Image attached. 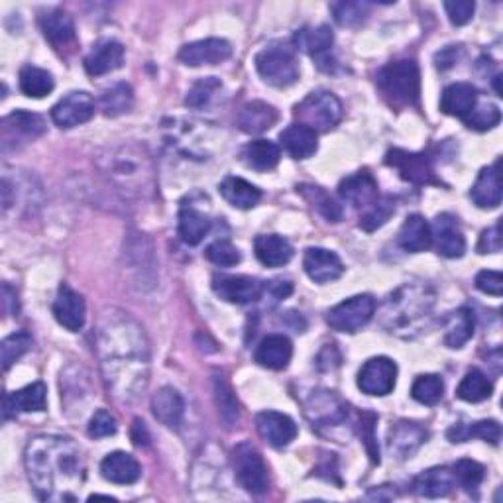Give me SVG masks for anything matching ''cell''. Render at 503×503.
I'll use <instances>...</instances> for the list:
<instances>
[{
	"mask_svg": "<svg viewBox=\"0 0 503 503\" xmlns=\"http://www.w3.org/2000/svg\"><path fill=\"white\" fill-rule=\"evenodd\" d=\"M97 352L107 388L116 402H136L150 380V348L144 329L121 309H107L99 319Z\"/></svg>",
	"mask_w": 503,
	"mask_h": 503,
	"instance_id": "cell-1",
	"label": "cell"
},
{
	"mask_svg": "<svg viewBox=\"0 0 503 503\" xmlns=\"http://www.w3.org/2000/svg\"><path fill=\"white\" fill-rule=\"evenodd\" d=\"M26 472L44 501H75L85 482V458L69 436L37 435L24 450Z\"/></svg>",
	"mask_w": 503,
	"mask_h": 503,
	"instance_id": "cell-2",
	"label": "cell"
},
{
	"mask_svg": "<svg viewBox=\"0 0 503 503\" xmlns=\"http://www.w3.org/2000/svg\"><path fill=\"white\" fill-rule=\"evenodd\" d=\"M436 295L427 283H403L382 307V327L393 337L415 339L429 327Z\"/></svg>",
	"mask_w": 503,
	"mask_h": 503,
	"instance_id": "cell-3",
	"label": "cell"
},
{
	"mask_svg": "<svg viewBox=\"0 0 503 503\" xmlns=\"http://www.w3.org/2000/svg\"><path fill=\"white\" fill-rule=\"evenodd\" d=\"M99 165L109 182L128 197H146L153 191V165L146 148L134 144L112 148Z\"/></svg>",
	"mask_w": 503,
	"mask_h": 503,
	"instance_id": "cell-4",
	"label": "cell"
},
{
	"mask_svg": "<svg viewBox=\"0 0 503 503\" xmlns=\"http://www.w3.org/2000/svg\"><path fill=\"white\" fill-rule=\"evenodd\" d=\"M376 81L382 95L393 107L417 105L421 95V73L419 66L413 59H399L388 63L383 69H380Z\"/></svg>",
	"mask_w": 503,
	"mask_h": 503,
	"instance_id": "cell-5",
	"label": "cell"
},
{
	"mask_svg": "<svg viewBox=\"0 0 503 503\" xmlns=\"http://www.w3.org/2000/svg\"><path fill=\"white\" fill-rule=\"evenodd\" d=\"M293 114L299 124L311 128L317 134L329 132L341 122L342 105L339 97L330 91H313L295 107Z\"/></svg>",
	"mask_w": 503,
	"mask_h": 503,
	"instance_id": "cell-6",
	"label": "cell"
},
{
	"mask_svg": "<svg viewBox=\"0 0 503 503\" xmlns=\"http://www.w3.org/2000/svg\"><path fill=\"white\" fill-rule=\"evenodd\" d=\"M256 69L272 87H289L299 79V63L293 49L286 46H269L256 56Z\"/></svg>",
	"mask_w": 503,
	"mask_h": 503,
	"instance_id": "cell-7",
	"label": "cell"
},
{
	"mask_svg": "<svg viewBox=\"0 0 503 503\" xmlns=\"http://www.w3.org/2000/svg\"><path fill=\"white\" fill-rule=\"evenodd\" d=\"M373 315H376V301L372 295H354V298L330 309L327 322L332 330L354 334L362 330Z\"/></svg>",
	"mask_w": 503,
	"mask_h": 503,
	"instance_id": "cell-8",
	"label": "cell"
},
{
	"mask_svg": "<svg viewBox=\"0 0 503 503\" xmlns=\"http://www.w3.org/2000/svg\"><path fill=\"white\" fill-rule=\"evenodd\" d=\"M235 472L240 486L252 496L267 492L269 478L262 455L250 443H242L235 448Z\"/></svg>",
	"mask_w": 503,
	"mask_h": 503,
	"instance_id": "cell-9",
	"label": "cell"
},
{
	"mask_svg": "<svg viewBox=\"0 0 503 503\" xmlns=\"http://www.w3.org/2000/svg\"><path fill=\"white\" fill-rule=\"evenodd\" d=\"M385 163L397 170L402 179L413 185H441L435 175L431 160L424 153L393 148L385 156Z\"/></svg>",
	"mask_w": 503,
	"mask_h": 503,
	"instance_id": "cell-10",
	"label": "cell"
},
{
	"mask_svg": "<svg viewBox=\"0 0 503 503\" xmlns=\"http://www.w3.org/2000/svg\"><path fill=\"white\" fill-rule=\"evenodd\" d=\"M397 380V366L392 358H370L358 373V388L366 395L383 397L393 392Z\"/></svg>",
	"mask_w": 503,
	"mask_h": 503,
	"instance_id": "cell-11",
	"label": "cell"
},
{
	"mask_svg": "<svg viewBox=\"0 0 503 503\" xmlns=\"http://www.w3.org/2000/svg\"><path fill=\"white\" fill-rule=\"evenodd\" d=\"M213 291L226 303L250 305L264 295V283L248 276H216Z\"/></svg>",
	"mask_w": 503,
	"mask_h": 503,
	"instance_id": "cell-12",
	"label": "cell"
},
{
	"mask_svg": "<svg viewBox=\"0 0 503 503\" xmlns=\"http://www.w3.org/2000/svg\"><path fill=\"white\" fill-rule=\"evenodd\" d=\"M95 116V100L85 91H73L63 97L58 105L51 109V121L59 128H75L89 122Z\"/></svg>",
	"mask_w": 503,
	"mask_h": 503,
	"instance_id": "cell-13",
	"label": "cell"
},
{
	"mask_svg": "<svg viewBox=\"0 0 503 503\" xmlns=\"http://www.w3.org/2000/svg\"><path fill=\"white\" fill-rule=\"evenodd\" d=\"M232 56V46L223 37H206V40L193 42L179 51V61L187 68H203V66H218Z\"/></svg>",
	"mask_w": 503,
	"mask_h": 503,
	"instance_id": "cell-14",
	"label": "cell"
},
{
	"mask_svg": "<svg viewBox=\"0 0 503 503\" xmlns=\"http://www.w3.org/2000/svg\"><path fill=\"white\" fill-rule=\"evenodd\" d=\"M256 429L264 441L274 446L283 448L295 441L298 436V424L289 417L278 411H262L256 415Z\"/></svg>",
	"mask_w": 503,
	"mask_h": 503,
	"instance_id": "cell-15",
	"label": "cell"
},
{
	"mask_svg": "<svg viewBox=\"0 0 503 503\" xmlns=\"http://www.w3.org/2000/svg\"><path fill=\"white\" fill-rule=\"evenodd\" d=\"M54 317L63 329L71 332H79L85 327V299L73 288H69L68 283H61L58 289V298L54 301Z\"/></svg>",
	"mask_w": 503,
	"mask_h": 503,
	"instance_id": "cell-16",
	"label": "cell"
},
{
	"mask_svg": "<svg viewBox=\"0 0 503 503\" xmlns=\"http://www.w3.org/2000/svg\"><path fill=\"white\" fill-rule=\"evenodd\" d=\"M433 242L436 244V250L441 256L450 257H462L464 252H466V238H464L462 230L456 223V218L453 215H438L433 223L431 228Z\"/></svg>",
	"mask_w": 503,
	"mask_h": 503,
	"instance_id": "cell-17",
	"label": "cell"
},
{
	"mask_svg": "<svg viewBox=\"0 0 503 503\" xmlns=\"http://www.w3.org/2000/svg\"><path fill=\"white\" fill-rule=\"evenodd\" d=\"M305 274L315 283L337 281L344 274V266L341 257L325 248H309L303 257Z\"/></svg>",
	"mask_w": 503,
	"mask_h": 503,
	"instance_id": "cell-18",
	"label": "cell"
},
{
	"mask_svg": "<svg viewBox=\"0 0 503 503\" xmlns=\"http://www.w3.org/2000/svg\"><path fill=\"white\" fill-rule=\"evenodd\" d=\"M44 132H46V122L40 114L16 110L8 114L3 121V146L6 150L10 141H16L20 138L30 141V140H36L37 136H42Z\"/></svg>",
	"mask_w": 503,
	"mask_h": 503,
	"instance_id": "cell-19",
	"label": "cell"
},
{
	"mask_svg": "<svg viewBox=\"0 0 503 503\" xmlns=\"http://www.w3.org/2000/svg\"><path fill=\"white\" fill-rule=\"evenodd\" d=\"M339 195L346 203L356 206V209H368L380 197L378 182L370 172H358L342 179L339 185Z\"/></svg>",
	"mask_w": 503,
	"mask_h": 503,
	"instance_id": "cell-20",
	"label": "cell"
},
{
	"mask_svg": "<svg viewBox=\"0 0 503 503\" xmlns=\"http://www.w3.org/2000/svg\"><path fill=\"white\" fill-rule=\"evenodd\" d=\"M122 63H124V46L116 40H102L95 44L91 54L85 58V71L91 77H100L121 69Z\"/></svg>",
	"mask_w": 503,
	"mask_h": 503,
	"instance_id": "cell-21",
	"label": "cell"
},
{
	"mask_svg": "<svg viewBox=\"0 0 503 503\" xmlns=\"http://www.w3.org/2000/svg\"><path fill=\"white\" fill-rule=\"evenodd\" d=\"M424 438H427V431L421 424L399 421L390 431L388 445L392 455H395L399 460H407L417 453L419 446L424 443Z\"/></svg>",
	"mask_w": 503,
	"mask_h": 503,
	"instance_id": "cell-22",
	"label": "cell"
},
{
	"mask_svg": "<svg viewBox=\"0 0 503 503\" xmlns=\"http://www.w3.org/2000/svg\"><path fill=\"white\" fill-rule=\"evenodd\" d=\"M499 160L494 165H487L480 172L476 183L472 185L470 197L480 209H498L501 204V175H499Z\"/></svg>",
	"mask_w": 503,
	"mask_h": 503,
	"instance_id": "cell-23",
	"label": "cell"
},
{
	"mask_svg": "<svg viewBox=\"0 0 503 503\" xmlns=\"http://www.w3.org/2000/svg\"><path fill=\"white\" fill-rule=\"evenodd\" d=\"M256 362L267 370H286L293 356V344L283 334H267L256 348Z\"/></svg>",
	"mask_w": 503,
	"mask_h": 503,
	"instance_id": "cell-24",
	"label": "cell"
},
{
	"mask_svg": "<svg viewBox=\"0 0 503 503\" xmlns=\"http://www.w3.org/2000/svg\"><path fill=\"white\" fill-rule=\"evenodd\" d=\"M46 403H47L46 383H42V382L30 383L16 393L5 395V419L15 417V415H18V413L44 411Z\"/></svg>",
	"mask_w": 503,
	"mask_h": 503,
	"instance_id": "cell-25",
	"label": "cell"
},
{
	"mask_svg": "<svg viewBox=\"0 0 503 503\" xmlns=\"http://www.w3.org/2000/svg\"><path fill=\"white\" fill-rule=\"evenodd\" d=\"M100 474H102V478L112 482V484L128 486V484H134L140 480L141 468L132 455L122 453V450H116V453L107 455V458L100 462Z\"/></svg>",
	"mask_w": 503,
	"mask_h": 503,
	"instance_id": "cell-26",
	"label": "cell"
},
{
	"mask_svg": "<svg viewBox=\"0 0 503 503\" xmlns=\"http://www.w3.org/2000/svg\"><path fill=\"white\" fill-rule=\"evenodd\" d=\"M152 413L162 424L170 429H177L183 421L185 402L182 393L165 385L156 395L152 397Z\"/></svg>",
	"mask_w": 503,
	"mask_h": 503,
	"instance_id": "cell-27",
	"label": "cell"
},
{
	"mask_svg": "<svg viewBox=\"0 0 503 503\" xmlns=\"http://www.w3.org/2000/svg\"><path fill=\"white\" fill-rule=\"evenodd\" d=\"M278 122V110L262 100L246 102L236 116V124L246 134H262Z\"/></svg>",
	"mask_w": 503,
	"mask_h": 503,
	"instance_id": "cell-28",
	"label": "cell"
},
{
	"mask_svg": "<svg viewBox=\"0 0 503 503\" xmlns=\"http://www.w3.org/2000/svg\"><path fill=\"white\" fill-rule=\"evenodd\" d=\"M455 476L453 470H448L445 466L441 468H431L421 472L415 480H413V494L419 498H427V499H436V498H445L455 487Z\"/></svg>",
	"mask_w": 503,
	"mask_h": 503,
	"instance_id": "cell-29",
	"label": "cell"
},
{
	"mask_svg": "<svg viewBox=\"0 0 503 503\" xmlns=\"http://www.w3.org/2000/svg\"><path fill=\"white\" fill-rule=\"evenodd\" d=\"M476 105H478V91L472 83L448 85L441 97V110L462 121L474 110Z\"/></svg>",
	"mask_w": 503,
	"mask_h": 503,
	"instance_id": "cell-30",
	"label": "cell"
},
{
	"mask_svg": "<svg viewBox=\"0 0 503 503\" xmlns=\"http://www.w3.org/2000/svg\"><path fill=\"white\" fill-rule=\"evenodd\" d=\"M279 140L283 148H286L289 156H293L295 160L311 158L319 148V134L299 122L288 126L286 131L279 134Z\"/></svg>",
	"mask_w": 503,
	"mask_h": 503,
	"instance_id": "cell-31",
	"label": "cell"
},
{
	"mask_svg": "<svg viewBox=\"0 0 503 503\" xmlns=\"http://www.w3.org/2000/svg\"><path fill=\"white\" fill-rule=\"evenodd\" d=\"M254 252L260 264L267 267H281L293 257V246L289 240L278 235H262L254 242Z\"/></svg>",
	"mask_w": 503,
	"mask_h": 503,
	"instance_id": "cell-32",
	"label": "cell"
},
{
	"mask_svg": "<svg viewBox=\"0 0 503 503\" xmlns=\"http://www.w3.org/2000/svg\"><path fill=\"white\" fill-rule=\"evenodd\" d=\"M218 189H221V195L225 197V201L235 206V209L248 211L262 201V191L242 177L230 175L223 179V183Z\"/></svg>",
	"mask_w": 503,
	"mask_h": 503,
	"instance_id": "cell-33",
	"label": "cell"
},
{
	"mask_svg": "<svg viewBox=\"0 0 503 503\" xmlns=\"http://www.w3.org/2000/svg\"><path fill=\"white\" fill-rule=\"evenodd\" d=\"M399 246L411 254H419L433 246L431 226L421 215L407 216V221L399 230Z\"/></svg>",
	"mask_w": 503,
	"mask_h": 503,
	"instance_id": "cell-34",
	"label": "cell"
},
{
	"mask_svg": "<svg viewBox=\"0 0 503 503\" xmlns=\"http://www.w3.org/2000/svg\"><path fill=\"white\" fill-rule=\"evenodd\" d=\"M211 221L197 206L185 204L179 211V236L187 244V246H197L203 238L209 235Z\"/></svg>",
	"mask_w": 503,
	"mask_h": 503,
	"instance_id": "cell-35",
	"label": "cell"
},
{
	"mask_svg": "<svg viewBox=\"0 0 503 503\" xmlns=\"http://www.w3.org/2000/svg\"><path fill=\"white\" fill-rule=\"evenodd\" d=\"M474 313L468 307H460L445 320V344L448 348H462L474 337Z\"/></svg>",
	"mask_w": 503,
	"mask_h": 503,
	"instance_id": "cell-36",
	"label": "cell"
},
{
	"mask_svg": "<svg viewBox=\"0 0 503 503\" xmlns=\"http://www.w3.org/2000/svg\"><path fill=\"white\" fill-rule=\"evenodd\" d=\"M42 32L54 46H68L75 40V24L68 12L51 10L40 18Z\"/></svg>",
	"mask_w": 503,
	"mask_h": 503,
	"instance_id": "cell-37",
	"label": "cell"
},
{
	"mask_svg": "<svg viewBox=\"0 0 503 503\" xmlns=\"http://www.w3.org/2000/svg\"><path fill=\"white\" fill-rule=\"evenodd\" d=\"M242 158L248 167L256 172H269L279 163L281 152L279 148L269 140H254L244 148Z\"/></svg>",
	"mask_w": 503,
	"mask_h": 503,
	"instance_id": "cell-38",
	"label": "cell"
},
{
	"mask_svg": "<svg viewBox=\"0 0 503 503\" xmlns=\"http://www.w3.org/2000/svg\"><path fill=\"white\" fill-rule=\"evenodd\" d=\"M334 36L327 24L307 26V28L295 34V46L309 56H322L332 47Z\"/></svg>",
	"mask_w": 503,
	"mask_h": 503,
	"instance_id": "cell-39",
	"label": "cell"
},
{
	"mask_svg": "<svg viewBox=\"0 0 503 503\" xmlns=\"http://www.w3.org/2000/svg\"><path fill=\"white\" fill-rule=\"evenodd\" d=\"M492 393H494L492 382L487 380L484 372L476 370V368L468 370V373L462 378L458 390H456L458 399H462V402H468V403L486 402V399L492 397Z\"/></svg>",
	"mask_w": 503,
	"mask_h": 503,
	"instance_id": "cell-40",
	"label": "cell"
},
{
	"mask_svg": "<svg viewBox=\"0 0 503 503\" xmlns=\"http://www.w3.org/2000/svg\"><path fill=\"white\" fill-rule=\"evenodd\" d=\"M482 438V441L489 443V445H499L501 441V427L499 423L489 419V421H478L470 424V427H464V424H456L448 431V438L453 443H464L468 441V438Z\"/></svg>",
	"mask_w": 503,
	"mask_h": 503,
	"instance_id": "cell-41",
	"label": "cell"
},
{
	"mask_svg": "<svg viewBox=\"0 0 503 503\" xmlns=\"http://www.w3.org/2000/svg\"><path fill=\"white\" fill-rule=\"evenodd\" d=\"M54 87H56L54 77H51V73L46 71V69L34 68V66H26L20 71V91L26 97L44 99L51 91H54Z\"/></svg>",
	"mask_w": 503,
	"mask_h": 503,
	"instance_id": "cell-42",
	"label": "cell"
},
{
	"mask_svg": "<svg viewBox=\"0 0 503 503\" xmlns=\"http://www.w3.org/2000/svg\"><path fill=\"white\" fill-rule=\"evenodd\" d=\"M215 399H216L218 415H221L225 427L226 429L236 427L240 423V405L236 402L235 393H232L230 385L221 376L215 378Z\"/></svg>",
	"mask_w": 503,
	"mask_h": 503,
	"instance_id": "cell-43",
	"label": "cell"
},
{
	"mask_svg": "<svg viewBox=\"0 0 503 503\" xmlns=\"http://www.w3.org/2000/svg\"><path fill=\"white\" fill-rule=\"evenodd\" d=\"M134 105L132 87L128 83H116L105 93L100 95V109L107 116H121L124 112H131Z\"/></svg>",
	"mask_w": 503,
	"mask_h": 503,
	"instance_id": "cell-44",
	"label": "cell"
},
{
	"mask_svg": "<svg viewBox=\"0 0 503 503\" xmlns=\"http://www.w3.org/2000/svg\"><path fill=\"white\" fill-rule=\"evenodd\" d=\"M298 191L307 199V203L313 206V209L327 218L329 223H339L342 218L341 206L337 204L325 189H320L317 185H301Z\"/></svg>",
	"mask_w": 503,
	"mask_h": 503,
	"instance_id": "cell-45",
	"label": "cell"
},
{
	"mask_svg": "<svg viewBox=\"0 0 503 503\" xmlns=\"http://www.w3.org/2000/svg\"><path fill=\"white\" fill-rule=\"evenodd\" d=\"M393 213H395V199L378 197L368 206V209H364V215L360 216V228L366 232L378 230L390 221V216Z\"/></svg>",
	"mask_w": 503,
	"mask_h": 503,
	"instance_id": "cell-46",
	"label": "cell"
},
{
	"mask_svg": "<svg viewBox=\"0 0 503 503\" xmlns=\"http://www.w3.org/2000/svg\"><path fill=\"white\" fill-rule=\"evenodd\" d=\"M411 395L423 405H436L445 395V383L435 373H424L413 382Z\"/></svg>",
	"mask_w": 503,
	"mask_h": 503,
	"instance_id": "cell-47",
	"label": "cell"
},
{
	"mask_svg": "<svg viewBox=\"0 0 503 503\" xmlns=\"http://www.w3.org/2000/svg\"><path fill=\"white\" fill-rule=\"evenodd\" d=\"M453 476L460 487L466 489V492H476L484 482L486 470L476 460H458L453 466Z\"/></svg>",
	"mask_w": 503,
	"mask_h": 503,
	"instance_id": "cell-48",
	"label": "cell"
},
{
	"mask_svg": "<svg viewBox=\"0 0 503 503\" xmlns=\"http://www.w3.org/2000/svg\"><path fill=\"white\" fill-rule=\"evenodd\" d=\"M501 121V112L492 102H486V105H476L474 110L464 119V124H466L470 131L476 132H486L496 128Z\"/></svg>",
	"mask_w": 503,
	"mask_h": 503,
	"instance_id": "cell-49",
	"label": "cell"
},
{
	"mask_svg": "<svg viewBox=\"0 0 503 503\" xmlns=\"http://www.w3.org/2000/svg\"><path fill=\"white\" fill-rule=\"evenodd\" d=\"M330 10L341 26L346 28H354V26L362 24L370 15L368 3H334L330 5Z\"/></svg>",
	"mask_w": 503,
	"mask_h": 503,
	"instance_id": "cell-50",
	"label": "cell"
},
{
	"mask_svg": "<svg viewBox=\"0 0 503 503\" xmlns=\"http://www.w3.org/2000/svg\"><path fill=\"white\" fill-rule=\"evenodd\" d=\"M32 348V337L28 332H15L3 341V368L5 372Z\"/></svg>",
	"mask_w": 503,
	"mask_h": 503,
	"instance_id": "cell-51",
	"label": "cell"
},
{
	"mask_svg": "<svg viewBox=\"0 0 503 503\" xmlns=\"http://www.w3.org/2000/svg\"><path fill=\"white\" fill-rule=\"evenodd\" d=\"M204 256H206V260L213 262L215 266H221V267H232V266L240 264V260H242L240 250L228 240L213 242L211 246L206 248Z\"/></svg>",
	"mask_w": 503,
	"mask_h": 503,
	"instance_id": "cell-52",
	"label": "cell"
},
{
	"mask_svg": "<svg viewBox=\"0 0 503 503\" xmlns=\"http://www.w3.org/2000/svg\"><path fill=\"white\" fill-rule=\"evenodd\" d=\"M376 423H378L376 413H372V411H362V413H360V436H362L370 460L373 464H380V448H378V438H376Z\"/></svg>",
	"mask_w": 503,
	"mask_h": 503,
	"instance_id": "cell-53",
	"label": "cell"
},
{
	"mask_svg": "<svg viewBox=\"0 0 503 503\" xmlns=\"http://www.w3.org/2000/svg\"><path fill=\"white\" fill-rule=\"evenodd\" d=\"M218 91H221V81L215 79V77H206V79L193 85V89L187 93L185 105L191 109H203L209 105Z\"/></svg>",
	"mask_w": 503,
	"mask_h": 503,
	"instance_id": "cell-54",
	"label": "cell"
},
{
	"mask_svg": "<svg viewBox=\"0 0 503 503\" xmlns=\"http://www.w3.org/2000/svg\"><path fill=\"white\" fill-rule=\"evenodd\" d=\"M119 431V423H116L114 415L107 409H97L93 413L91 421H89L87 433L91 438H105V436H112Z\"/></svg>",
	"mask_w": 503,
	"mask_h": 503,
	"instance_id": "cell-55",
	"label": "cell"
},
{
	"mask_svg": "<svg viewBox=\"0 0 503 503\" xmlns=\"http://www.w3.org/2000/svg\"><path fill=\"white\" fill-rule=\"evenodd\" d=\"M445 10L450 22L455 26H464L472 20L476 5L472 0H453V3H445Z\"/></svg>",
	"mask_w": 503,
	"mask_h": 503,
	"instance_id": "cell-56",
	"label": "cell"
},
{
	"mask_svg": "<svg viewBox=\"0 0 503 503\" xmlns=\"http://www.w3.org/2000/svg\"><path fill=\"white\" fill-rule=\"evenodd\" d=\"M476 288H478L482 293L499 298L503 293V276L499 272H494V269H484V272L476 276Z\"/></svg>",
	"mask_w": 503,
	"mask_h": 503,
	"instance_id": "cell-57",
	"label": "cell"
},
{
	"mask_svg": "<svg viewBox=\"0 0 503 503\" xmlns=\"http://www.w3.org/2000/svg\"><path fill=\"white\" fill-rule=\"evenodd\" d=\"M478 252L480 254L501 252V225L499 223L482 232L480 242H478Z\"/></svg>",
	"mask_w": 503,
	"mask_h": 503,
	"instance_id": "cell-58",
	"label": "cell"
},
{
	"mask_svg": "<svg viewBox=\"0 0 503 503\" xmlns=\"http://www.w3.org/2000/svg\"><path fill=\"white\" fill-rule=\"evenodd\" d=\"M291 291H293V286L289 281H269L264 286V295H267L269 299H274V303H279L281 299L289 298Z\"/></svg>",
	"mask_w": 503,
	"mask_h": 503,
	"instance_id": "cell-59",
	"label": "cell"
},
{
	"mask_svg": "<svg viewBox=\"0 0 503 503\" xmlns=\"http://www.w3.org/2000/svg\"><path fill=\"white\" fill-rule=\"evenodd\" d=\"M3 305H5V313L6 315H18V298H16V291L12 289L8 283H5L3 286Z\"/></svg>",
	"mask_w": 503,
	"mask_h": 503,
	"instance_id": "cell-60",
	"label": "cell"
},
{
	"mask_svg": "<svg viewBox=\"0 0 503 503\" xmlns=\"http://www.w3.org/2000/svg\"><path fill=\"white\" fill-rule=\"evenodd\" d=\"M132 441H134L136 446H146L150 443V433L146 429L144 421L134 419V424H132Z\"/></svg>",
	"mask_w": 503,
	"mask_h": 503,
	"instance_id": "cell-61",
	"label": "cell"
},
{
	"mask_svg": "<svg viewBox=\"0 0 503 503\" xmlns=\"http://www.w3.org/2000/svg\"><path fill=\"white\" fill-rule=\"evenodd\" d=\"M89 499H112L114 501V498H110V496H91V498H89Z\"/></svg>",
	"mask_w": 503,
	"mask_h": 503,
	"instance_id": "cell-62",
	"label": "cell"
}]
</instances>
